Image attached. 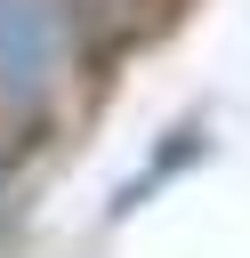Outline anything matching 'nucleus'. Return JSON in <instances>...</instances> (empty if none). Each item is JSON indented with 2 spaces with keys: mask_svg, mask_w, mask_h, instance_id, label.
Wrapping results in <instances>:
<instances>
[{
  "mask_svg": "<svg viewBox=\"0 0 250 258\" xmlns=\"http://www.w3.org/2000/svg\"><path fill=\"white\" fill-rule=\"evenodd\" d=\"M48 64V8L40 0H0V81L32 89Z\"/></svg>",
  "mask_w": 250,
  "mask_h": 258,
  "instance_id": "f03ea898",
  "label": "nucleus"
},
{
  "mask_svg": "<svg viewBox=\"0 0 250 258\" xmlns=\"http://www.w3.org/2000/svg\"><path fill=\"white\" fill-rule=\"evenodd\" d=\"M177 8L185 0H65V24H73V48L81 56H129L153 32H169Z\"/></svg>",
  "mask_w": 250,
  "mask_h": 258,
  "instance_id": "f257e3e1",
  "label": "nucleus"
}]
</instances>
